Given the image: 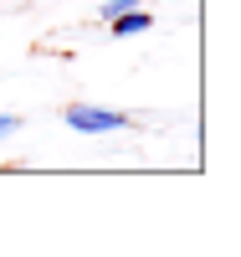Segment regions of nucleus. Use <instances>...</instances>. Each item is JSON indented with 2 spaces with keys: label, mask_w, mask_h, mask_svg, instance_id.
Masks as SVG:
<instances>
[{
  "label": "nucleus",
  "mask_w": 241,
  "mask_h": 257,
  "mask_svg": "<svg viewBox=\"0 0 241 257\" xmlns=\"http://www.w3.org/2000/svg\"><path fill=\"white\" fill-rule=\"evenodd\" d=\"M149 26H154V16H149L144 6H134V11H123V16H113V21H108V31H113L118 41H128V36H144Z\"/></svg>",
  "instance_id": "f03ea898"
},
{
  "label": "nucleus",
  "mask_w": 241,
  "mask_h": 257,
  "mask_svg": "<svg viewBox=\"0 0 241 257\" xmlns=\"http://www.w3.org/2000/svg\"><path fill=\"white\" fill-rule=\"evenodd\" d=\"M62 118H67V128H72V134H82V139H98V134H123V128L134 123L123 108H98V103H72V108L62 113Z\"/></svg>",
  "instance_id": "f257e3e1"
},
{
  "label": "nucleus",
  "mask_w": 241,
  "mask_h": 257,
  "mask_svg": "<svg viewBox=\"0 0 241 257\" xmlns=\"http://www.w3.org/2000/svg\"><path fill=\"white\" fill-rule=\"evenodd\" d=\"M139 0H103L98 6V21H113V16H123V11H134Z\"/></svg>",
  "instance_id": "7ed1b4c3"
},
{
  "label": "nucleus",
  "mask_w": 241,
  "mask_h": 257,
  "mask_svg": "<svg viewBox=\"0 0 241 257\" xmlns=\"http://www.w3.org/2000/svg\"><path fill=\"white\" fill-rule=\"evenodd\" d=\"M16 128H21V118H16V113H0V139H11Z\"/></svg>",
  "instance_id": "20e7f679"
}]
</instances>
